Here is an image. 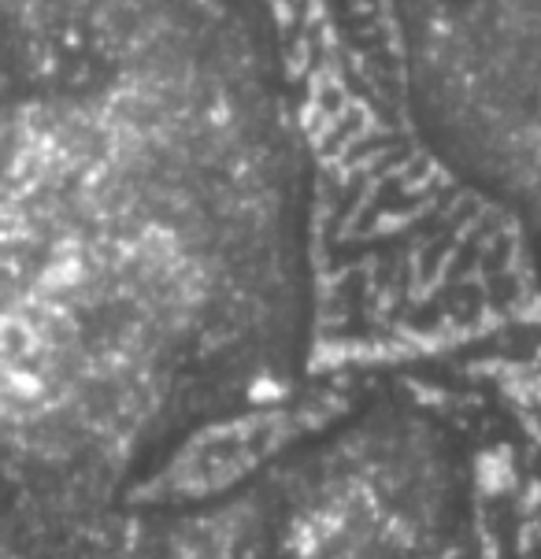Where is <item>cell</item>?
I'll list each match as a JSON object with an SVG mask.
<instances>
[{
  "label": "cell",
  "instance_id": "cell-1",
  "mask_svg": "<svg viewBox=\"0 0 541 559\" xmlns=\"http://www.w3.org/2000/svg\"><path fill=\"white\" fill-rule=\"evenodd\" d=\"M426 141L541 241V0H393Z\"/></svg>",
  "mask_w": 541,
  "mask_h": 559
}]
</instances>
